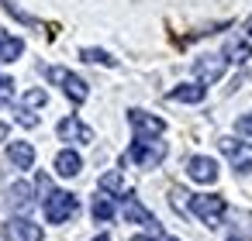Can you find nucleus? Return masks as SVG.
<instances>
[{
    "label": "nucleus",
    "mask_w": 252,
    "mask_h": 241,
    "mask_svg": "<svg viewBox=\"0 0 252 241\" xmlns=\"http://www.w3.org/2000/svg\"><path fill=\"white\" fill-rule=\"evenodd\" d=\"M128 159H131L138 169H156V165L166 159V141H156V138H135L131 148H128Z\"/></svg>",
    "instance_id": "1"
},
{
    "label": "nucleus",
    "mask_w": 252,
    "mask_h": 241,
    "mask_svg": "<svg viewBox=\"0 0 252 241\" xmlns=\"http://www.w3.org/2000/svg\"><path fill=\"white\" fill-rule=\"evenodd\" d=\"M76 196L73 193H66V189H56V193H49L45 196V220L49 224H66L73 214H76Z\"/></svg>",
    "instance_id": "2"
},
{
    "label": "nucleus",
    "mask_w": 252,
    "mask_h": 241,
    "mask_svg": "<svg viewBox=\"0 0 252 241\" xmlns=\"http://www.w3.org/2000/svg\"><path fill=\"white\" fill-rule=\"evenodd\" d=\"M190 210H193L207 227H218V224H221V217H224V196H218V193L190 196Z\"/></svg>",
    "instance_id": "3"
},
{
    "label": "nucleus",
    "mask_w": 252,
    "mask_h": 241,
    "mask_svg": "<svg viewBox=\"0 0 252 241\" xmlns=\"http://www.w3.org/2000/svg\"><path fill=\"white\" fill-rule=\"evenodd\" d=\"M49 80H52V83H59V86H63V93H66L73 104H83V100L90 97V86H87L76 73H69V69H63V66H52V69H49Z\"/></svg>",
    "instance_id": "4"
},
{
    "label": "nucleus",
    "mask_w": 252,
    "mask_h": 241,
    "mask_svg": "<svg viewBox=\"0 0 252 241\" xmlns=\"http://www.w3.org/2000/svg\"><path fill=\"white\" fill-rule=\"evenodd\" d=\"M121 217H125L128 224H142V227H149V231L162 234V231H159V220L152 217V210H149V207H142V203H138V196H131V193H125V196H121Z\"/></svg>",
    "instance_id": "5"
},
{
    "label": "nucleus",
    "mask_w": 252,
    "mask_h": 241,
    "mask_svg": "<svg viewBox=\"0 0 252 241\" xmlns=\"http://www.w3.org/2000/svg\"><path fill=\"white\" fill-rule=\"evenodd\" d=\"M224 69H228V59L224 55H200V59H193V76H197L200 86L218 83L224 76Z\"/></svg>",
    "instance_id": "6"
},
{
    "label": "nucleus",
    "mask_w": 252,
    "mask_h": 241,
    "mask_svg": "<svg viewBox=\"0 0 252 241\" xmlns=\"http://www.w3.org/2000/svg\"><path fill=\"white\" fill-rule=\"evenodd\" d=\"M128 124L135 128L138 138H159V134L166 131V121H162V117H156V114H149V110H138V107L128 110Z\"/></svg>",
    "instance_id": "7"
},
{
    "label": "nucleus",
    "mask_w": 252,
    "mask_h": 241,
    "mask_svg": "<svg viewBox=\"0 0 252 241\" xmlns=\"http://www.w3.org/2000/svg\"><path fill=\"white\" fill-rule=\"evenodd\" d=\"M218 145H221V152L228 155V162H231V169H235V172H252V145H249V141L221 138Z\"/></svg>",
    "instance_id": "8"
},
{
    "label": "nucleus",
    "mask_w": 252,
    "mask_h": 241,
    "mask_svg": "<svg viewBox=\"0 0 252 241\" xmlns=\"http://www.w3.org/2000/svg\"><path fill=\"white\" fill-rule=\"evenodd\" d=\"M56 134H59L63 141H76V145H90V141H94V131H90L76 114L63 117V121H59V128H56Z\"/></svg>",
    "instance_id": "9"
},
{
    "label": "nucleus",
    "mask_w": 252,
    "mask_h": 241,
    "mask_svg": "<svg viewBox=\"0 0 252 241\" xmlns=\"http://www.w3.org/2000/svg\"><path fill=\"white\" fill-rule=\"evenodd\" d=\"M4 238L7 241H42V224H35L28 217H11L4 227Z\"/></svg>",
    "instance_id": "10"
},
{
    "label": "nucleus",
    "mask_w": 252,
    "mask_h": 241,
    "mask_svg": "<svg viewBox=\"0 0 252 241\" xmlns=\"http://www.w3.org/2000/svg\"><path fill=\"white\" fill-rule=\"evenodd\" d=\"M187 176H190L193 183L211 186V183H218V162L207 159V155H193V159L187 162Z\"/></svg>",
    "instance_id": "11"
},
{
    "label": "nucleus",
    "mask_w": 252,
    "mask_h": 241,
    "mask_svg": "<svg viewBox=\"0 0 252 241\" xmlns=\"http://www.w3.org/2000/svg\"><path fill=\"white\" fill-rule=\"evenodd\" d=\"M7 207H11L14 214H28V210L35 207V189H32V183H11V186H7Z\"/></svg>",
    "instance_id": "12"
},
{
    "label": "nucleus",
    "mask_w": 252,
    "mask_h": 241,
    "mask_svg": "<svg viewBox=\"0 0 252 241\" xmlns=\"http://www.w3.org/2000/svg\"><path fill=\"white\" fill-rule=\"evenodd\" d=\"M204 97H207V86H200V83H180V86L169 90L173 104H200Z\"/></svg>",
    "instance_id": "13"
},
{
    "label": "nucleus",
    "mask_w": 252,
    "mask_h": 241,
    "mask_svg": "<svg viewBox=\"0 0 252 241\" xmlns=\"http://www.w3.org/2000/svg\"><path fill=\"white\" fill-rule=\"evenodd\" d=\"M7 159H11L14 169H32V165H35V148H32V141H11V145H7Z\"/></svg>",
    "instance_id": "14"
},
{
    "label": "nucleus",
    "mask_w": 252,
    "mask_h": 241,
    "mask_svg": "<svg viewBox=\"0 0 252 241\" xmlns=\"http://www.w3.org/2000/svg\"><path fill=\"white\" fill-rule=\"evenodd\" d=\"M80 169H83V159H80V152H73V148H63V152L56 155V172H59V176L73 179V176H80Z\"/></svg>",
    "instance_id": "15"
},
{
    "label": "nucleus",
    "mask_w": 252,
    "mask_h": 241,
    "mask_svg": "<svg viewBox=\"0 0 252 241\" xmlns=\"http://www.w3.org/2000/svg\"><path fill=\"white\" fill-rule=\"evenodd\" d=\"M21 52H25V42L21 38H14V35H4L0 38V62H18L21 59Z\"/></svg>",
    "instance_id": "16"
},
{
    "label": "nucleus",
    "mask_w": 252,
    "mask_h": 241,
    "mask_svg": "<svg viewBox=\"0 0 252 241\" xmlns=\"http://www.w3.org/2000/svg\"><path fill=\"white\" fill-rule=\"evenodd\" d=\"M100 189H107V193H118V196H125L128 189H125V179H121V172H104L100 176Z\"/></svg>",
    "instance_id": "17"
},
{
    "label": "nucleus",
    "mask_w": 252,
    "mask_h": 241,
    "mask_svg": "<svg viewBox=\"0 0 252 241\" xmlns=\"http://www.w3.org/2000/svg\"><path fill=\"white\" fill-rule=\"evenodd\" d=\"M90 214H94V220H100V224H104V220H111V217H114V203H111L107 196H97V200H94V207H90Z\"/></svg>",
    "instance_id": "18"
},
{
    "label": "nucleus",
    "mask_w": 252,
    "mask_h": 241,
    "mask_svg": "<svg viewBox=\"0 0 252 241\" xmlns=\"http://www.w3.org/2000/svg\"><path fill=\"white\" fill-rule=\"evenodd\" d=\"M252 55V45H242V42H231L228 49H224V59L228 62H242V59H249Z\"/></svg>",
    "instance_id": "19"
},
{
    "label": "nucleus",
    "mask_w": 252,
    "mask_h": 241,
    "mask_svg": "<svg viewBox=\"0 0 252 241\" xmlns=\"http://www.w3.org/2000/svg\"><path fill=\"white\" fill-rule=\"evenodd\" d=\"M80 55H83L87 62H97V66H114V62H118V59H111L104 49H83Z\"/></svg>",
    "instance_id": "20"
},
{
    "label": "nucleus",
    "mask_w": 252,
    "mask_h": 241,
    "mask_svg": "<svg viewBox=\"0 0 252 241\" xmlns=\"http://www.w3.org/2000/svg\"><path fill=\"white\" fill-rule=\"evenodd\" d=\"M49 104V93L45 90H28L25 93V110H38V107H45Z\"/></svg>",
    "instance_id": "21"
},
{
    "label": "nucleus",
    "mask_w": 252,
    "mask_h": 241,
    "mask_svg": "<svg viewBox=\"0 0 252 241\" xmlns=\"http://www.w3.org/2000/svg\"><path fill=\"white\" fill-rule=\"evenodd\" d=\"M14 100V80L11 76H0V107H7Z\"/></svg>",
    "instance_id": "22"
},
{
    "label": "nucleus",
    "mask_w": 252,
    "mask_h": 241,
    "mask_svg": "<svg viewBox=\"0 0 252 241\" xmlns=\"http://www.w3.org/2000/svg\"><path fill=\"white\" fill-rule=\"evenodd\" d=\"M18 124H25V128H38V114H32V110H18Z\"/></svg>",
    "instance_id": "23"
},
{
    "label": "nucleus",
    "mask_w": 252,
    "mask_h": 241,
    "mask_svg": "<svg viewBox=\"0 0 252 241\" xmlns=\"http://www.w3.org/2000/svg\"><path fill=\"white\" fill-rule=\"evenodd\" d=\"M235 131H238V134H252V114L238 117V121H235Z\"/></svg>",
    "instance_id": "24"
},
{
    "label": "nucleus",
    "mask_w": 252,
    "mask_h": 241,
    "mask_svg": "<svg viewBox=\"0 0 252 241\" xmlns=\"http://www.w3.org/2000/svg\"><path fill=\"white\" fill-rule=\"evenodd\" d=\"M7 134H11V128H7L4 121H0V141H7Z\"/></svg>",
    "instance_id": "25"
},
{
    "label": "nucleus",
    "mask_w": 252,
    "mask_h": 241,
    "mask_svg": "<svg viewBox=\"0 0 252 241\" xmlns=\"http://www.w3.org/2000/svg\"><path fill=\"white\" fill-rule=\"evenodd\" d=\"M94 241H111V238H107V234H97V238H94Z\"/></svg>",
    "instance_id": "26"
},
{
    "label": "nucleus",
    "mask_w": 252,
    "mask_h": 241,
    "mask_svg": "<svg viewBox=\"0 0 252 241\" xmlns=\"http://www.w3.org/2000/svg\"><path fill=\"white\" fill-rule=\"evenodd\" d=\"M131 241H152V238H145V234H138V238H131Z\"/></svg>",
    "instance_id": "27"
},
{
    "label": "nucleus",
    "mask_w": 252,
    "mask_h": 241,
    "mask_svg": "<svg viewBox=\"0 0 252 241\" xmlns=\"http://www.w3.org/2000/svg\"><path fill=\"white\" fill-rule=\"evenodd\" d=\"M245 28H249V38H252V18H249V25H245Z\"/></svg>",
    "instance_id": "28"
},
{
    "label": "nucleus",
    "mask_w": 252,
    "mask_h": 241,
    "mask_svg": "<svg viewBox=\"0 0 252 241\" xmlns=\"http://www.w3.org/2000/svg\"><path fill=\"white\" fill-rule=\"evenodd\" d=\"M0 241H4V234H0Z\"/></svg>",
    "instance_id": "29"
}]
</instances>
